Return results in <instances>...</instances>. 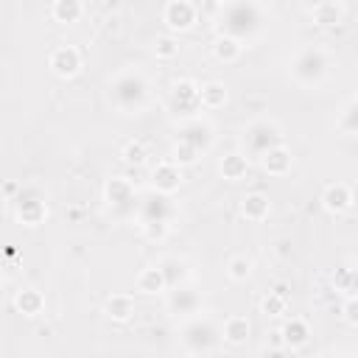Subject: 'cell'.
<instances>
[{
    "label": "cell",
    "instance_id": "d590c367",
    "mask_svg": "<svg viewBox=\"0 0 358 358\" xmlns=\"http://www.w3.org/2000/svg\"><path fill=\"white\" fill-rule=\"evenodd\" d=\"M168 229H171V224H165V221H148V224H140L143 238L151 241V243H162V241L168 238Z\"/></svg>",
    "mask_w": 358,
    "mask_h": 358
},
{
    "label": "cell",
    "instance_id": "4fadbf2b",
    "mask_svg": "<svg viewBox=\"0 0 358 358\" xmlns=\"http://www.w3.org/2000/svg\"><path fill=\"white\" fill-rule=\"evenodd\" d=\"M201 308V296L190 285H176L168 291V310L173 316H196Z\"/></svg>",
    "mask_w": 358,
    "mask_h": 358
},
{
    "label": "cell",
    "instance_id": "7402d4cb",
    "mask_svg": "<svg viewBox=\"0 0 358 358\" xmlns=\"http://www.w3.org/2000/svg\"><path fill=\"white\" fill-rule=\"evenodd\" d=\"M14 308H17V313L34 319V316H39L45 310V294L36 291V288H20L14 294Z\"/></svg>",
    "mask_w": 358,
    "mask_h": 358
},
{
    "label": "cell",
    "instance_id": "2e32d148",
    "mask_svg": "<svg viewBox=\"0 0 358 358\" xmlns=\"http://www.w3.org/2000/svg\"><path fill=\"white\" fill-rule=\"evenodd\" d=\"M103 199L109 207L120 210V207H131L134 204V185L126 176H112L103 185Z\"/></svg>",
    "mask_w": 358,
    "mask_h": 358
},
{
    "label": "cell",
    "instance_id": "1f68e13d",
    "mask_svg": "<svg viewBox=\"0 0 358 358\" xmlns=\"http://www.w3.org/2000/svg\"><path fill=\"white\" fill-rule=\"evenodd\" d=\"M120 157H123V162L126 165H145V159H148V148H145V143L143 140H129L123 148H120Z\"/></svg>",
    "mask_w": 358,
    "mask_h": 358
},
{
    "label": "cell",
    "instance_id": "e0dca14e",
    "mask_svg": "<svg viewBox=\"0 0 358 358\" xmlns=\"http://www.w3.org/2000/svg\"><path fill=\"white\" fill-rule=\"evenodd\" d=\"M268 213H271V201H268L266 193L252 190V193H246V196L241 199V215H243L249 224H260V221H266Z\"/></svg>",
    "mask_w": 358,
    "mask_h": 358
},
{
    "label": "cell",
    "instance_id": "ffe728a7",
    "mask_svg": "<svg viewBox=\"0 0 358 358\" xmlns=\"http://www.w3.org/2000/svg\"><path fill=\"white\" fill-rule=\"evenodd\" d=\"M137 291L145 294V296H157V294H165L168 291V280H165V271L162 266H145L140 274H137Z\"/></svg>",
    "mask_w": 358,
    "mask_h": 358
},
{
    "label": "cell",
    "instance_id": "8992f818",
    "mask_svg": "<svg viewBox=\"0 0 358 358\" xmlns=\"http://www.w3.org/2000/svg\"><path fill=\"white\" fill-rule=\"evenodd\" d=\"M241 143H243V148H246V157L260 159L268 148H274V145L282 143V129H280L274 120L260 117V120H252V123L243 129Z\"/></svg>",
    "mask_w": 358,
    "mask_h": 358
},
{
    "label": "cell",
    "instance_id": "5b68a950",
    "mask_svg": "<svg viewBox=\"0 0 358 358\" xmlns=\"http://www.w3.org/2000/svg\"><path fill=\"white\" fill-rule=\"evenodd\" d=\"M14 215L28 229H36L48 221V196L36 182H28L20 187V193L14 199Z\"/></svg>",
    "mask_w": 358,
    "mask_h": 358
},
{
    "label": "cell",
    "instance_id": "9a60e30c",
    "mask_svg": "<svg viewBox=\"0 0 358 358\" xmlns=\"http://www.w3.org/2000/svg\"><path fill=\"white\" fill-rule=\"evenodd\" d=\"M291 165H294V154H291V148H288L285 143L268 148V151L260 157V168H263L268 176H285V173L291 171Z\"/></svg>",
    "mask_w": 358,
    "mask_h": 358
},
{
    "label": "cell",
    "instance_id": "f546056e",
    "mask_svg": "<svg viewBox=\"0 0 358 358\" xmlns=\"http://www.w3.org/2000/svg\"><path fill=\"white\" fill-rule=\"evenodd\" d=\"M227 103V87L221 81H207L201 84V109L207 112H215Z\"/></svg>",
    "mask_w": 358,
    "mask_h": 358
},
{
    "label": "cell",
    "instance_id": "8fae6325",
    "mask_svg": "<svg viewBox=\"0 0 358 358\" xmlns=\"http://www.w3.org/2000/svg\"><path fill=\"white\" fill-rule=\"evenodd\" d=\"M176 140H185V143H190L193 148H199L201 154H207L210 145H213V126H210L207 120H201V117H187V120L179 126Z\"/></svg>",
    "mask_w": 358,
    "mask_h": 358
},
{
    "label": "cell",
    "instance_id": "6da1fadb",
    "mask_svg": "<svg viewBox=\"0 0 358 358\" xmlns=\"http://www.w3.org/2000/svg\"><path fill=\"white\" fill-rule=\"evenodd\" d=\"M215 34L252 42L266 28V11L257 0H224L215 11Z\"/></svg>",
    "mask_w": 358,
    "mask_h": 358
},
{
    "label": "cell",
    "instance_id": "ba28073f",
    "mask_svg": "<svg viewBox=\"0 0 358 358\" xmlns=\"http://www.w3.org/2000/svg\"><path fill=\"white\" fill-rule=\"evenodd\" d=\"M137 218H140V224H148V221H165V224H171L176 218V204L171 201V196L151 190L148 196L140 199Z\"/></svg>",
    "mask_w": 358,
    "mask_h": 358
},
{
    "label": "cell",
    "instance_id": "83f0119b",
    "mask_svg": "<svg viewBox=\"0 0 358 358\" xmlns=\"http://www.w3.org/2000/svg\"><path fill=\"white\" fill-rule=\"evenodd\" d=\"M159 266H162V271H165L168 291H171V288H176V285H185V280H187L190 268H187V263H185L182 257L168 255V257H162V260H159Z\"/></svg>",
    "mask_w": 358,
    "mask_h": 358
},
{
    "label": "cell",
    "instance_id": "f35d334b",
    "mask_svg": "<svg viewBox=\"0 0 358 358\" xmlns=\"http://www.w3.org/2000/svg\"><path fill=\"white\" fill-rule=\"evenodd\" d=\"M352 137H355V140H358V129H355V134H352Z\"/></svg>",
    "mask_w": 358,
    "mask_h": 358
},
{
    "label": "cell",
    "instance_id": "4316f807",
    "mask_svg": "<svg viewBox=\"0 0 358 358\" xmlns=\"http://www.w3.org/2000/svg\"><path fill=\"white\" fill-rule=\"evenodd\" d=\"M310 17H313V25L319 28H336L341 20H344V8H341V0L336 3H322L316 8H308Z\"/></svg>",
    "mask_w": 358,
    "mask_h": 358
},
{
    "label": "cell",
    "instance_id": "d6986e66",
    "mask_svg": "<svg viewBox=\"0 0 358 358\" xmlns=\"http://www.w3.org/2000/svg\"><path fill=\"white\" fill-rule=\"evenodd\" d=\"M249 336H252V322H249L246 316H229V319H224V324H221V338H224V344H229V347H243V344L249 341Z\"/></svg>",
    "mask_w": 358,
    "mask_h": 358
},
{
    "label": "cell",
    "instance_id": "7a4b0ae2",
    "mask_svg": "<svg viewBox=\"0 0 358 358\" xmlns=\"http://www.w3.org/2000/svg\"><path fill=\"white\" fill-rule=\"evenodd\" d=\"M109 101L120 115H140L148 103V81L140 70L126 67L109 81Z\"/></svg>",
    "mask_w": 358,
    "mask_h": 358
},
{
    "label": "cell",
    "instance_id": "7c38bea8",
    "mask_svg": "<svg viewBox=\"0 0 358 358\" xmlns=\"http://www.w3.org/2000/svg\"><path fill=\"white\" fill-rule=\"evenodd\" d=\"M151 187H154L157 193L173 196V193L182 187V165H176L173 159L157 162V168L151 171Z\"/></svg>",
    "mask_w": 358,
    "mask_h": 358
},
{
    "label": "cell",
    "instance_id": "d6a6232c",
    "mask_svg": "<svg viewBox=\"0 0 358 358\" xmlns=\"http://www.w3.org/2000/svg\"><path fill=\"white\" fill-rule=\"evenodd\" d=\"M154 56L162 59V62L176 59V56H179V42H176V36H173V34L157 36V39H154Z\"/></svg>",
    "mask_w": 358,
    "mask_h": 358
},
{
    "label": "cell",
    "instance_id": "52a82bcc",
    "mask_svg": "<svg viewBox=\"0 0 358 358\" xmlns=\"http://www.w3.org/2000/svg\"><path fill=\"white\" fill-rule=\"evenodd\" d=\"M168 112L185 120L196 117L201 112V84H196L193 78H179L168 90Z\"/></svg>",
    "mask_w": 358,
    "mask_h": 358
},
{
    "label": "cell",
    "instance_id": "cb8c5ba5",
    "mask_svg": "<svg viewBox=\"0 0 358 358\" xmlns=\"http://www.w3.org/2000/svg\"><path fill=\"white\" fill-rule=\"evenodd\" d=\"M330 282H333V288H336L338 294L355 296V294H358V263H344V266H338V268L333 271Z\"/></svg>",
    "mask_w": 358,
    "mask_h": 358
},
{
    "label": "cell",
    "instance_id": "e575fe53",
    "mask_svg": "<svg viewBox=\"0 0 358 358\" xmlns=\"http://www.w3.org/2000/svg\"><path fill=\"white\" fill-rule=\"evenodd\" d=\"M199 157H201V151L199 148H193L190 143H185V140H176L173 143V162L176 165H196L199 162Z\"/></svg>",
    "mask_w": 358,
    "mask_h": 358
},
{
    "label": "cell",
    "instance_id": "836d02e7",
    "mask_svg": "<svg viewBox=\"0 0 358 358\" xmlns=\"http://www.w3.org/2000/svg\"><path fill=\"white\" fill-rule=\"evenodd\" d=\"M338 129L344 131V134H355V129H358V98H352L341 112H338Z\"/></svg>",
    "mask_w": 358,
    "mask_h": 358
},
{
    "label": "cell",
    "instance_id": "8d00e7d4",
    "mask_svg": "<svg viewBox=\"0 0 358 358\" xmlns=\"http://www.w3.org/2000/svg\"><path fill=\"white\" fill-rule=\"evenodd\" d=\"M341 319H344V324L358 327V294L344 299V305H341Z\"/></svg>",
    "mask_w": 358,
    "mask_h": 358
},
{
    "label": "cell",
    "instance_id": "5bb4252c",
    "mask_svg": "<svg viewBox=\"0 0 358 358\" xmlns=\"http://www.w3.org/2000/svg\"><path fill=\"white\" fill-rule=\"evenodd\" d=\"M352 201H355V193H352V187H350L347 182H333V185H327V187L322 190V207H324L330 215L347 213V210L352 207Z\"/></svg>",
    "mask_w": 358,
    "mask_h": 358
},
{
    "label": "cell",
    "instance_id": "f1b7e54d",
    "mask_svg": "<svg viewBox=\"0 0 358 358\" xmlns=\"http://www.w3.org/2000/svg\"><path fill=\"white\" fill-rule=\"evenodd\" d=\"M260 310L266 316H282V313H288V291H285V285H277L274 291H268L260 299Z\"/></svg>",
    "mask_w": 358,
    "mask_h": 358
},
{
    "label": "cell",
    "instance_id": "484cf974",
    "mask_svg": "<svg viewBox=\"0 0 358 358\" xmlns=\"http://www.w3.org/2000/svg\"><path fill=\"white\" fill-rule=\"evenodd\" d=\"M50 17L59 25H76L84 17V3L81 0H53Z\"/></svg>",
    "mask_w": 358,
    "mask_h": 358
},
{
    "label": "cell",
    "instance_id": "9c48e42d",
    "mask_svg": "<svg viewBox=\"0 0 358 358\" xmlns=\"http://www.w3.org/2000/svg\"><path fill=\"white\" fill-rule=\"evenodd\" d=\"M81 50L76 45H59L50 50L48 56V67L56 78H76L78 70H81Z\"/></svg>",
    "mask_w": 358,
    "mask_h": 358
},
{
    "label": "cell",
    "instance_id": "d4e9b609",
    "mask_svg": "<svg viewBox=\"0 0 358 358\" xmlns=\"http://www.w3.org/2000/svg\"><path fill=\"white\" fill-rule=\"evenodd\" d=\"M103 313L112 322H129L134 316V296H129V294H112V296H106Z\"/></svg>",
    "mask_w": 358,
    "mask_h": 358
},
{
    "label": "cell",
    "instance_id": "4dcf8cb0",
    "mask_svg": "<svg viewBox=\"0 0 358 358\" xmlns=\"http://www.w3.org/2000/svg\"><path fill=\"white\" fill-rule=\"evenodd\" d=\"M249 274H252V260H249L246 255H232V257L227 260V277H229L232 282H246Z\"/></svg>",
    "mask_w": 358,
    "mask_h": 358
},
{
    "label": "cell",
    "instance_id": "ac0fdd59",
    "mask_svg": "<svg viewBox=\"0 0 358 358\" xmlns=\"http://www.w3.org/2000/svg\"><path fill=\"white\" fill-rule=\"evenodd\" d=\"M277 333H280L282 347H288V350H299V347H305L308 338H310V327H308V322L299 319V316H291Z\"/></svg>",
    "mask_w": 358,
    "mask_h": 358
},
{
    "label": "cell",
    "instance_id": "277c9868",
    "mask_svg": "<svg viewBox=\"0 0 358 358\" xmlns=\"http://www.w3.org/2000/svg\"><path fill=\"white\" fill-rule=\"evenodd\" d=\"M221 330L207 316H187L182 327V350L190 355H210L221 347Z\"/></svg>",
    "mask_w": 358,
    "mask_h": 358
},
{
    "label": "cell",
    "instance_id": "30bf717a",
    "mask_svg": "<svg viewBox=\"0 0 358 358\" xmlns=\"http://www.w3.org/2000/svg\"><path fill=\"white\" fill-rule=\"evenodd\" d=\"M162 22L168 25L171 34L190 31L196 22V6L190 0H168L162 8Z\"/></svg>",
    "mask_w": 358,
    "mask_h": 358
},
{
    "label": "cell",
    "instance_id": "44dd1931",
    "mask_svg": "<svg viewBox=\"0 0 358 358\" xmlns=\"http://www.w3.org/2000/svg\"><path fill=\"white\" fill-rule=\"evenodd\" d=\"M218 173H221V179H227V182H241V179H246V173H249V157L241 154V151L224 154L221 162H218Z\"/></svg>",
    "mask_w": 358,
    "mask_h": 358
},
{
    "label": "cell",
    "instance_id": "3957f363",
    "mask_svg": "<svg viewBox=\"0 0 358 358\" xmlns=\"http://www.w3.org/2000/svg\"><path fill=\"white\" fill-rule=\"evenodd\" d=\"M327 70H330V59L316 45H308V48L296 50L288 62V76L299 87H319L327 78Z\"/></svg>",
    "mask_w": 358,
    "mask_h": 358
},
{
    "label": "cell",
    "instance_id": "74e56055",
    "mask_svg": "<svg viewBox=\"0 0 358 358\" xmlns=\"http://www.w3.org/2000/svg\"><path fill=\"white\" fill-rule=\"evenodd\" d=\"M322 3H336V0H305L308 8H316V6H322Z\"/></svg>",
    "mask_w": 358,
    "mask_h": 358
},
{
    "label": "cell",
    "instance_id": "603a6c76",
    "mask_svg": "<svg viewBox=\"0 0 358 358\" xmlns=\"http://www.w3.org/2000/svg\"><path fill=\"white\" fill-rule=\"evenodd\" d=\"M210 50H213V59H215V62H221V64H235V62L241 59V53H243V42L218 34V36L213 39Z\"/></svg>",
    "mask_w": 358,
    "mask_h": 358
}]
</instances>
